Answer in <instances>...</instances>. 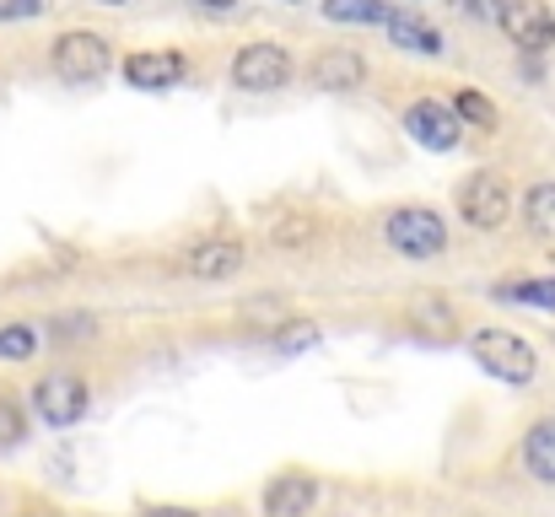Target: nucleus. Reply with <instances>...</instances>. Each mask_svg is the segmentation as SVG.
<instances>
[{
    "label": "nucleus",
    "instance_id": "22",
    "mask_svg": "<svg viewBox=\"0 0 555 517\" xmlns=\"http://www.w3.org/2000/svg\"><path fill=\"white\" fill-rule=\"evenodd\" d=\"M27 437V410L16 399H0V448H16Z\"/></svg>",
    "mask_w": 555,
    "mask_h": 517
},
{
    "label": "nucleus",
    "instance_id": "11",
    "mask_svg": "<svg viewBox=\"0 0 555 517\" xmlns=\"http://www.w3.org/2000/svg\"><path fill=\"white\" fill-rule=\"evenodd\" d=\"M410 324H415L426 340H459V335H464L459 302L442 297V292H415V297H410Z\"/></svg>",
    "mask_w": 555,
    "mask_h": 517
},
{
    "label": "nucleus",
    "instance_id": "9",
    "mask_svg": "<svg viewBox=\"0 0 555 517\" xmlns=\"http://www.w3.org/2000/svg\"><path fill=\"white\" fill-rule=\"evenodd\" d=\"M404 130H410V141H415V146H426V152H453L464 125H459V114H453V108H442V103L421 98V103H410V108H404Z\"/></svg>",
    "mask_w": 555,
    "mask_h": 517
},
{
    "label": "nucleus",
    "instance_id": "26",
    "mask_svg": "<svg viewBox=\"0 0 555 517\" xmlns=\"http://www.w3.org/2000/svg\"><path fill=\"white\" fill-rule=\"evenodd\" d=\"M459 5H464V11H469V16H480V22H496V16H502V5H507V0H459Z\"/></svg>",
    "mask_w": 555,
    "mask_h": 517
},
{
    "label": "nucleus",
    "instance_id": "27",
    "mask_svg": "<svg viewBox=\"0 0 555 517\" xmlns=\"http://www.w3.org/2000/svg\"><path fill=\"white\" fill-rule=\"evenodd\" d=\"M146 517H199V513H189V507H152Z\"/></svg>",
    "mask_w": 555,
    "mask_h": 517
},
{
    "label": "nucleus",
    "instance_id": "25",
    "mask_svg": "<svg viewBox=\"0 0 555 517\" xmlns=\"http://www.w3.org/2000/svg\"><path fill=\"white\" fill-rule=\"evenodd\" d=\"M43 11V0H0V22H11V16H38Z\"/></svg>",
    "mask_w": 555,
    "mask_h": 517
},
{
    "label": "nucleus",
    "instance_id": "21",
    "mask_svg": "<svg viewBox=\"0 0 555 517\" xmlns=\"http://www.w3.org/2000/svg\"><path fill=\"white\" fill-rule=\"evenodd\" d=\"M502 297H513V302H524V308H551L555 313V281L551 275H540V281H513V286H502Z\"/></svg>",
    "mask_w": 555,
    "mask_h": 517
},
{
    "label": "nucleus",
    "instance_id": "12",
    "mask_svg": "<svg viewBox=\"0 0 555 517\" xmlns=\"http://www.w3.org/2000/svg\"><path fill=\"white\" fill-rule=\"evenodd\" d=\"M308 76L319 92H357V87H367V60L357 49H324Z\"/></svg>",
    "mask_w": 555,
    "mask_h": 517
},
{
    "label": "nucleus",
    "instance_id": "3",
    "mask_svg": "<svg viewBox=\"0 0 555 517\" xmlns=\"http://www.w3.org/2000/svg\"><path fill=\"white\" fill-rule=\"evenodd\" d=\"M383 237H388V248H393L399 259H415V264H426V259H437V254L448 248V227H442V216L426 210V205H399V210L383 221Z\"/></svg>",
    "mask_w": 555,
    "mask_h": 517
},
{
    "label": "nucleus",
    "instance_id": "4",
    "mask_svg": "<svg viewBox=\"0 0 555 517\" xmlns=\"http://www.w3.org/2000/svg\"><path fill=\"white\" fill-rule=\"evenodd\" d=\"M459 210H464V221H469L475 232H496V227H507V216H513V183L491 168L469 172V178L459 183Z\"/></svg>",
    "mask_w": 555,
    "mask_h": 517
},
{
    "label": "nucleus",
    "instance_id": "16",
    "mask_svg": "<svg viewBox=\"0 0 555 517\" xmlns=\"http://www.w3.org/2000/svg\"><path fill=\"white\" fill-rule=\"evenodd\" d=\"M524 221H529L534 237L555 243V183H534V189L524 194Z\"/></svg>",
    "mask_w": 555,
    "mask_h": 517
},
{
    "label": "nucleus",
    "instance_id": "15",
    "mask_svg": "<svg viewBox=\"0 0 555 517\" xmlns=\"http://www.w3.org/2000/svg\"><path fill=\"white\" fill-rule=\"evenodd\" d=\"M524 464H529V475H534L540 486H555V415L529 426V437H524Z\"/></svg>",
    "mask_w": 555,
    "mask_h": 517
},
{
    "label": "nucleus",
    "instance_id": "20",
    "mask_svg": "<svg viewBox=\"0 0 555 517\" xmlns=\"http://www.w3.org/2000/svg\"><path fill=\"white\" fill-rule=\"evenodd\" d=\"M453 114H459V125L496 130V103H491V98H480V92H459V98H453Z\"/></svg>",
    "mask_w": 555,
    "mask_h": 517
},
{
    "label": "nucleus",
    "instance_id": "5",
    "mask_svg": "<svg viewBox=\"0 0 555 517\" xmlns=\"http://www.w3.org/2000/svg\"><path fill=\"white\" fill-rule=\"evenodd\" d=\"M87 404H92V393L76 372H49L33 383V415L43 426H76L87 415Z\"/></svg>",
    "mask_w": 555,
    "mask_h": 517
},
{
    "label": "nucleus",
    "instance_id": "7",
    "mask_svg": "<svg viewBox=\"0 0 555 517\" xmlns=\"http://www.w3.org/2000/svg\"><path fill=\"white\" fill-rule=\"evenodd\" d=\"M496 22L507 27V38H513L524 54H551L555 49V11L545 0H507Z\"/></svg>",
    "mask_w": 555,
    "mask_h": 517
},
{
    "label": "nucleus",
    "instance_id": "14",
    "mask_svg": "<svg viewBox=\"0 0 555 517\" xmlns=\"http://www.w3.org/2000/svg\"><path fill=\"white\" fill-rule=\"evenodd\" d=\"M383 27H388V43L404 49V54H442V33H437L431 22L410 16V11H388Z\"/></svg>",
    "mask_w": 555,
    "mask_h": 517
},
{
    "label": "nucleus",
    "instance_id": "23",
    "mask_svg": "<svg viewBox=\"0 0 555 517\" xmlns=\"http://www.w3.org/2000/svg\"><path fill=\"white\" fill-rule=\"evenodd\" d=\"M275 248H302V243H313V221L308 216H286V221H275Z\"/></svg>",
    "mask_w": 555,
    "mask_h": 517
},
{
    "label": "nucleus",
    "instance_id": "13",
    "mask_svg": "<svg viewBox=\"0 0 555 517\" xmlns=\"http://www.w3.org/2000/svg\"><path fill=\"white\" fill-rule=\"evenodd\" d=\"M313 496H319L313 475H281V480H270V491H264V517H308Z\"/></svg>",
    "mask_w": 555,
    "mask_h": 517
},
{
    "label": "nucleus",
    "instance_id": "24",
    "mask_svg": "<svg viewBox=\"0 0 555 517\" xmlns=\"http://www.w3.org/2000/svg\"><path fill=\"white\" fill-rule=\"evenodd\" d=\"M49 335H54V340H76V335H92V319H70V313H60V319L49 324Z\"/></svg>",
    "mask_w": 555,
    "mask_h": 517
},
{
    "label": "nucleus",
    "instance_id": "2",
    "mask_svg": "<svg viewBox=\"0 0 555 517\" xmlns=\"http://www.w3.org/2000/svg\"><path fill=\"white\" fill-rule=\"evenodd\" d=\"M469 356H475L491 377H502L507 388H524V383H534V372H540L534 345L524 340V335H513V329H475V335H469Z\"/></svg>",
    "mask_w": 555,
    "mask_h": 517
},
{
    "label": "nucleus",
    "instance_id": "17",
    "mask_svg": "<svg viewBox=\"0 0 555 517\" xmlns=\"http://www.w3.org/2000/svg\"><path fill=\"white\" fill-rule=\"evenodd\" d=\"M324 16L330 22H367V27H377V22H388V5L383 0H324Z\"/></svg>",
    "mask_w": 555,
    "mask_h": 517
},
{
    "label": "nucleus",
    "instance_id": "1",
    "mask_svg": "<svg viewBox=\"0 0 555 517\" xmlns=\"http://www.w3.org/2000/svg\"><path fill=\"white\" fill-rule=\"evenodd\" d=\"M49 65H54V76H60L65 87H92V81H103V76L114 70V43H108L103 33L76 27V33H60V38H54Z\"/></svg>",
    "mask_w": 555,
    "mask_h": 517
},
{
    "label": "nucleus",
    "instance_id": "30",
    "mask_svg": "<svg viewBox=\"0 0 555 517\" xmlns=\"http://www.w3.org/2000/svg\"><path fill=\"white\" fill-rule=\"evenodd\" d=\"M286 5H297V0H286Z\"/></svg>",
    "mask_w": 555,
    "mask_h": 517
},
{
    "label": "nucleus",
    "instance_id": "8",
    "mask_svg": "<svg viewBox=\"0 0 555 517\" xmlns=\"http://www.w3.org/2000/svg\"><path fill=\"white\" fill-rule=\"evenodd\" d=\"M189 70V60L179 49H135V54H125V81L135 87V92H168V87H179Z\"/></svg>",
    "mask_w": 555,
    "mask_h": 517
},
{
    "label": "nucleus",
    "instance_id": "29",
    "mask_svg": "<svg viewBox=\"0 0 555 517\" xmlns=\"http://www.w3.org/2000/svg\"><path fill=\"white\" fill-rule=\"evenodd\" d=\"M103 5H125V0H103Z\"/></svg>",
    "mask_w": 555,
    "mask_h": 517
},
{
    "label": "nucleus",
    "instance_id": "19",
    "mask_svg": "<svg viewBox=\"0 0 555 517\" xmlns=\"http://www.w3.org/2000/svg\"><path fill=\"white\" fill-rule=\"evenodd\" d=\"M38 350H43V340H38L33 324H5L0 329V361H33Z\"/></svg>",
    "mask_w": 555,
    "mask_h": 517
},
{
    "label": "nucleus",
    "instance_id": "6",
    "mask_svg": "<svg viewBox=\"0 0 555 517\" xmlns=\"http://www.w3.org/2000/svg\"><path fill=\"white\" fill-rule=\"evenodd\" d=\"M292 81V54L281 43H248L232 60V87L237 92H281Z\"/></svg>",
    "mask_w": 555,
    "mask_h": 517
},
{
    "label": "nucleus",
    "instance_id": "28",
    "mask_svg": "<svg viewBox=\"0 0 555 517\" xmlns=\"http://www.w3.org/2000/svg\"><path fill=\"white\" fill-rule=\"evenodd\" d=\"M189 5H205V11H232L237 0H189Z\"/></svg>",
    "mask_w": 555,
    "mask_h": 517
},
{
    "label": "nucleus",
    "instance_id": "18",
    "mask_svg": "<svg viewBox=\"0 0 555 517\" xmlns=\"http://www.w3.org/2000/svg\"><path fill=\"white\" fill-rule=\"evenodd\" d=\"M319 335H324V329H319L313 319H286V324L275 329V350H281V356H302V350L319 345Z\"/></svg>",
    "mask_w": 555,
    "mask_h": 517
},
{
    "label": "nucleus",
    "instance_id": "10",
    "mask_svg": "<svg viewBox=\"0 0 555 517\" xmlns=\"http://www.w3.org/2000/svg\"><path fill=\"white\" fill-rule=\"evenodd\" d=\"M243 264H248V248L237 237H205L184 254V270L194 281H232L243 275Z\"/></svg>",
    "mask_w": 555,
    "mask_h": 517
}]
</instances>
